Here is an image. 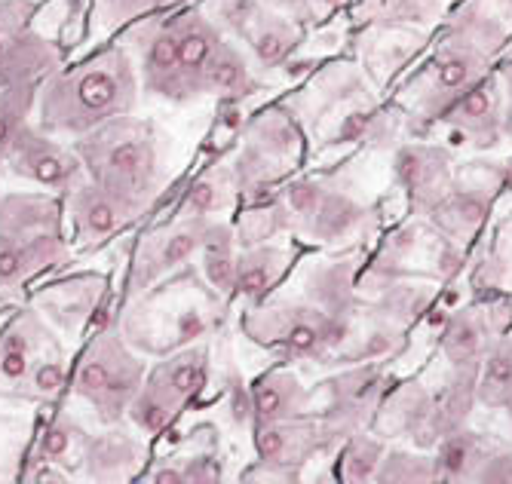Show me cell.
<instances>
[{
    "instance_id": "1",
    "label": "cell",
    "mask_w": 512,
    "mask_h": 484,
    "mask_svg": "<svg viewBox=\"0 0 512 484\" xmlns=\"http://www.w3.org/2000/svg\"><path fill=\"white\" fill-rule=\"evenodd\" d=\"M132 102L135 77L129 59L114 50L46 83L40 95V126L46 132L86 135L114 117H123Z\"/></svg>"
},
{
    "instance_id": "2",
    "label": "cell",
    "mask_w": 512,
    "mask_h": 484,
    "mask_svg": "<svg viewBox=\"0 0 512 484\" xmlns=\"http://www.w3.org/2000/svg\"><path fill=\"white\" fill-rule=\"evenodd\" d=\"M77 154L86 163L92 181L120 193L123 200L148 209L160 187V154L148 123L108 120L86 132L77 144Z\"/></svg>"
},
{
    "instance_id": "3",
    "label": "cell",
    "mask_w": 512,
    "mask_h": 484,
    "mask_svg": "<svg viewBox=\"0 0 512 484\" xmlns=\"http://www.w3.org/2000/svg\"><path fill=\"white\" fill-rule=\"evenodd\" d=\"M56 206L40 197H10L0 209V288H19L28 276L65 258Z\"/></svg>"
},
{
    "instance_id": "4",
    "label": "cell",
    "mask_w": 512,
    "mask_h": 484,
    "mask_svg": "<svg viewBox=\"0 0 512 484\" xmlns=\"http://www.w3.org/2000/svg\"><path fill=\"white\" fill-rule=\"evenodd\" d=\"M138 390H142V362L120 344L117 331H105L83 356L74 393L96 405L105 423H114L129 411Z\"/></svg>"
},
{
    "instance_id": "5",
    "label": "cell",
    "mask_w": 512,
    "mask_h": 484,
    "mask_svg": "<svg viewBox=\"0 0 512 484\" xmlns=\"http://www.w3.org/2000/svg\"><path fill=\"white\" fill-rule=\"evenodd\" d=\"M145 209L123 200L120 193L102 187L99 181H83L71 187V215L77 227V246H99L123 224L138 218Z\"/></svg>"
},
{
    "instance_id": "6",
    "label": "cell",
    "mask_w": 512,
    "mask_h": 484,
    "mask_svg": "<svg viewBox=\"0 0 512 484\" xmlns=\"http://www.w3.org/2000/svg\"><path fill=\"white\" fill-rule=\"evenodd\" d=\"M7 160L13 166V172L53 187V190H68L77 184V172H80V160L65 151L62 144L50 141L46 135L34 132V129H19V135L13 138Z\"/></svg>"
},
{
    "instance_id": "7",
    "label": "cell",
    "mask_w": 512,
    "mask_h": 484,
    "mask_svg": "<svg viewBox=\"0 0 512 484\" xmlns=\"http://www.w3.org/2000/svg\"><path fill=\"white\" fill-rule=\"evenodd\" d=\"M203 233H206V224L200 218H188L184 224H175L172 230L148 236L142 242V249H138V258L132 267V285L148 288L169 270L191 261V255L203 246Z\"/></svg>"
},
{
    "instance_id": "8",
    "label": "cell",
    "mask_w": 512,
    "mask_h": 484,
    "mask_svg": "<svg viewBox=\"0 0 512 484\" xmlns=\"http://www.w3.org/2000/svg\"><path fill=\"white\" fill-rule=\"evenodd\" d=\"M255 448L264 466L276 472H295L316 448V429L295 420H276V423H258L255 429Z\"/></svg>"
},
{
    "instance_id": "9",
    "label": "cell",
    "mask_w": 512,
    "mask_h": 484,
    "mask_svg": "<svg viewBox=\"0 0 512 484\" xmlns=\"http://www.w3.org/2000/svg\"><path fill=\"white\" fill-rule=\"evenodd\" d=\"M396 178L414 203L433 206L442 200V190L448 184V157L436 148H402L396 154Z\"/></svg>"
},
{
    "instance_id": "10",
    "label": "cell",
    "mask_w": 512,
    "mask_h": 484,
    "mask_svg": "<svg viewBox=\"0 0 512 484\" xmlns=\"http://www.w3.org/2000/svg\"><path fill=\"white\" fill-rule=\"evenodd\" d=\"M31 40L22 37V16L16 4H0V83L22 80L25 74L40 71L46 62H56L50 46H40L37 53L28 50Z\"/></svg>"
},
{
    "instance_id": "11",
    "label": "cell",
    "mask_w": 512,
    "mask_h": 484,
    "mask_svg": "<svg viewBox=\"0 0 512 484\" xmlns=\"http://www.w3.org/2000/svg\"><path fill=\"white\" fill-rule=\"evenodd\" d=\"M175 40H178V56H181V74L184 83H188L191 95L203 89V71L212 62L215 50H218V31L212 22H206L203 16H181L175 25Z\"/></svg>"
},
{
    "instance_id": "12",
    "label": "cell",
    "mask_w": 512,
    "mask_h": 484,
    "mask_svg": "<svg viewBox=\"0 0 512 484\" xmlns=\"http://www.w3.org/2000/svg\"><path fill=\"white\" fill-rule=\"evenodd\" d=\"M255 423L295 420L307 408V393L289 371H273L252 386Z\"/></svg>"
},
{
    "instance_id": "13",
    "label": "cell",
    "mask_w": 512,
    "mask_h": 484,
    "mask_svg": "<svg viewBox=\"0 0 512 484\" xmlns=\"http://www.w3.org/2000/svg\"><path fill=\"white\" fill-rule=\"evenodd\" d=\"M500 108H497V92L491 86H485L482 80L470 89H463L460 95H454V102L448 108V120L454 123V129L463 132V138H479L482 144L494 141V129H503V123H497Z\"/></svg>"
},
{
    "instance_id": "14",
    "label": "cell",
    "mask_w": 512,
    "mask_h": 484,
    "mask_svg": "<svg viewBox=\"0 0 512 484\" xmlns=\"http://www.w3.org/2000/svg\"><path fill=\"white\" fill-rule=\"evenodd\" d=\"M102 298V279H74L40 295V307L62 328H80Z\"/></svg>"
},
{
    "instance_id": "15",
    "label": "cell",
    "mask_w": 512,
    "mask_h": 484,
    "mask_svg": "<svg viewBox=\"0 0 512 484\" xmlns=\"http://www.w3.org/2000/svg\"><path fill=\"white\" fill-rule=\"evenodd\" d=\"M482 71H485V53L476 50L470 40H457L436 56L433 83H436V89H442L448 95H460L463 89L479 83Z\"/></svg>"
},
{
    "instance_id": "16",
    "label": "cell",
    "mask_w": 512,
    "mask_h": 484,
    "mask_svg": "<svg viewBox=\"0 0 512 484\" xmlns=\"http://www.w3.org/2000/svg\"><path fill=\"white\" fill-rule=\"evenodd\" d=\"M286 264H289V255L283 249L249 246V252L237 258V295L258 301L276 285V279L283 276Z\"/></svg>"
},
{
    "instance_id": "17",
    "label": "cell",
    "mask_w": 512,
    "mask_h": 484,
    "mask_svg": "<svg viewBox=\"0 0 512 484\" xmlns=\"http://www.w3.org/2000/svg\"><path fill=\"white\" fill-rule=\"evenodd\" d=\"M200 252H203L206 279L221 295H234L237 292V246H234V233H230V227L209 224L203 233Z\"/></svg>"
},
{
    "instance_id": "18",
    "label": "cell",
    "mask_w": 512,
    "mask_h": 484,
    "mask_svg": "<svg viewBox=\"0 0 512 484\" xmlns=\"http://www.w3.org/2000/svg\"><path fill=\"white\" fill-rule=\"evenodd\" d=\"M485 319L473 316V313H457L445 331H442V350H445V359L467 371L473 365H479L485 359Z\"/></svg>"
},
{
    "instance_id": "19",
    "label": "cell",
    "mask_w": 512,
    "mask_h": 484,
    "mask_svg": "<svg viewBox=\"0 0 512 484\" xmlns=\"http://www.w3.org/2000/svg\"><path fill=\"white\" fill-rule=\"evenodd\" d=\"M482 460H485V448L479 435L467 429H451L439 445L436 469L442 481H463V478L473 481Z\"/></svg>"
},
{
    "instance_id": "20",
    "label": "cell",
    "mask_w": 512,
    "mask_h": 484,
    "mask_svg": "<svg viewBox=\"0 0 512 484\" xmlns=\"http://www.w3.org/2000/svg\"><path fill=\"white\" fill-rule=\"evenodd\" d=\"M181 405H184V399L175 390H169L160 377H151L148 386L138 390V396L132 399L126 414L132 417V423L142 432H160L175 420Z\"/></svg>"
},
{
    "instance_id": "21",
    "label": "cell",
    "mask_w": 512,
    "mask_h": 484,
    "mask_svg": "<svg viewBox=\"0 0 512 484\" xmlns=\"http://www.w3.org/2000/svg\"><path fill=\"white\" fill-rule=\"evenodd\" d=\"M203 89L227 95V99H243V95H252L258 89V83L252 80L243 56L237 50H230V46L218 43L212 62L203 71Z\"/></svg>"
},
{
    "instance_id": "22",
    "label": "cell",
    "mask_w": 512,
    "mask_h": 484,
    "mask_svg": "<svg viewBox=\"0 0 512 484\" xmlns=\"http://www.w3.org/2000/svg\"><path fill=\"white\" fill-rule=\"evenodd\" d=\"M37 344H40V328L34 325L31 316H25L4 334V341H0V386L19 383L25 374H31V359L37 356Z\"/></svg>"
},
{
    "instance_id": "23",
    "label": "cell",
    "mask_w": 512,
    "mask_h": 484,
    "mask_svg": "<svg viewBox=\"0 0 512 484\" xmlns=\"http://www.w3.org/2000/svg\"><path fill=\"white\" fill-rule=\"evenodd\" d=\"M142 463V448L126 435H108L86 448V469L96 478H123Z\"/></svg>"
},
{
    "instance_id": "24",
    "label": "cell",
    "mask_w": 512,
    "mask_h": 484,
    "mask_svg": "<svg viewBox=\"0 0 512 484\" xmlns=\"http://www.w3.org/2000/svg\"><path fill=\"white\" fill-rule=\"evenodd\" d=\"M381 393V374L375 368H362V371H350L341 374L335 380V396H332V408L341 417H359L368 405L378 402Z\"/></svg>"
},
{
    "instance_id": "25",
    "label": "cell",
    "mask_w": 512,
    "mask_h": 484,
    "mask_svg": "<svg viewBox=\"0 0 512 484\" xmlns=\"http://www.w3.org/2000/svg\"><path fill=\"white\" fill-rule=\"evenodd\" d=\"M476 399L491 408H512V344L485 356L482 377L476 383Z\"/></svg>"
},
{
    "instance_id": "26",
    "label": "cell",
    "mask_w": 512,
    "mask_h": 484,
    "mask_svg": "<svg viewBox=\"0 0 512 484\" xmlns=\"http://www.w3.org/2000/svg\"><path fill=\"white\" fill-rule=\"evenodd\" d=\"M359 218H362V209L353 200L338 197V193H325V200L307 218V224L313 227V236L319 239H341L359 227Z\"/></svg>"
},
{
    "instance_id": "27",
    "label": "cell",
    "mask_w": 512,
    "mask_h": 484,
    "mask_svg": "<svg viewBox=\"0 0 512 484\" xmlns=\"http://www.w3.org/2000/svg\"><path fill=\"white\" fill-rule=\"evenodd\" d=\"M230 200H234V178L227 172H209L188 190L181 212L188 218H206L218 209H227Z\"/></svg>"
},
{
    "instance_id": "28",
    "label": "cell",
    "mask_w": 512,
    "mask_h": 484,
    "mask_svg": "<svg viewBox=\"0 0 512 484\" xmlns=\"http://www.w3.org/2000/svg\"><path fill=\"white\" fill-rule=\"evenodd\" d=\"M387 457L384 442L371 439V435H356L350 439V445L344 448V460H341V478L347 484H362V481H375L381 463Z\"/></svg>"
},
{
    "instance_id": "29",
    "label": "cell",
    "mask_w": 512,
    "mask_h": 484,
    "mask_svg": "<svg viewBox=\"0 0 512 484\" xmlns=\"http://www.w3.org/2000/svg\"><path fill=\"white\" fill-rule=\"evenodd\" d=\"M206 356L200 350H188V353H181L175 356L172 362H166L154 377H160L169 390H175L184 402H188L191 396H197L203 390V383H206Z\"/></svg>"
},
{
    "instance_id": "30",
    "label": "cell",
    "mask_w": 512,
    "mask_h": 484,
    "mask_svg": "<svg viewBox=\"0 0 512 484\" xmlns=\"http://www.w3.org/2000/svg\"><path fill=\"white\" fill-rule=\"evenodd\" d=\"M249 40H252L255 56H258L264 65H276V62L289 59V50H292V43H295V34H292V28H289L283 19L267 16V19H261V22L252 28Z\"/></svg>"
},
{
    "instance_id": "31",
    "label": "cell",
    "mask_w": 512,
    "mask_h": 484,
    "mask_svg": "<svg viewBox=\"0 0 512 484\" xmlns=\"http://www.w3.org/2000/svg\"><path fill=\"white\" fill-rule=\"evenodd\" d=\"M488 212V197L476 190H463L457 197L445 200V209H436V221H442L445 230L463 233V230H476Z\"/></svg>"
},
{
    "instance_id": "32",
    "label": "cell",
    "mask_w": 512,
    "mask_h": 484,
    "mask_svg": "<svg viewBox=\"0 0 512 484\" xmlns=\"http://www.w3.org/2000/svg\"><path fill=\"white\" fill-rule=\"evenodd\" d=\"M375 481H439L436 460L414 457L411 451H393L384 457Z\"/></svg>"
},
{
    "instance_id": "33",
    "label": "cell",
    "mask_w": 512,
    "mask_h": 484,
    "mask_svg": "<svg viewBox=\"0 0 512 484\" xmlns=\"http://www.w3.org/2000/svg\"><path fill=\"white\" fill-rule=\"evenodd\" d=\"M279 227H283V218L276 212V200H264V203H252L249 215L240 224V242L243 246H261L267 236H273Z\"/></svg>"
},
{
    "instance_id": "34",
    "label": "cell",
    "mask_w": 512,
    "mask_h": 484,
    "mask_svg": "<svg viewBox=\"0 0 512 484\" xmlns=\"http://www.w3.org/2000/svg\"><path fill=\"white\" fill-rule=\"evenodd\" d=\"M25 111H28V95L22 89L0 95V160L7 157L13 138L19 135L25 123Z\"/></svg>"
},
{
    "instance_id": "35",
    "label": "cell",
    "mask_w": 512,
    "mask_h": 484,
    "mask_svg": "<svg viewBox=\"0 0 512 484\" xmlns=\"http://www.w3.org/2000/svg\"><path fill=\"white\" fill-rule=\"evenodd\" d=\"M74 426L68 423H50L40 432V442H37V454L50 463H62L68 460L71 448H74Z\"/></svg>"
},
{
    "instance_id": "36",
    "label": "cell",
    "mask_w": 512,
    "mask_h": 484,
    "mask_svg": "<svg viewBox=\"0 0 512 484\" xmlns=\"http://www.w3.org/2000/svg\"><path fill=\"white\" fill-rule=\"evenodd\" d=\"M325 193H329V190H325L322 184H316V181H298L286 193V206H289L292 215H298L301 221H307L319 209V203L325 200Z\"/></svg>"
},
{
    "instance_id": "37",
    "label": "cell",
    "mask_w": 512,
    "mask_h": 484,
    "mask_svg": "<svg viewBox=\"0 0 512 484\" xmlns=\"http://www.w3.org/2000/svg\"><path fill=\"white\" fill-rule=\"evenodd\" d=\"M430 301V292L427 288H399V292H390L387 295V313H393L396 319H417Z\"/></svg>"
},
{
    "instance_id": "38",
    "label": "cell",
    "mask_w": 512,
    "mask_h": 484,
    "mask_svg": "<svg viewBox=\"0 0 512 484\" xmlns=\"http://www.w3.org/2000/svg\"><path fill=\"white\" fill-rule=\"evenodd\" d=\"M68 374H65V365L59 359H50V362H40L34 371H31V390L37 396H56L62 393Z\"/></svg>"
},
{
    "instance_id": "39",
    "label": "cell",
    "mask_w": 512,
    "mask_h": 484,
    "mask_svg": "<svg viewBox=\"0 0 512 484\" xmlns=\"http://www.w3.org/2000/svg\"><path fill=\"white\" fill-rule=\"evenodd\" d=\"M390 16L399 22H414V25H430L436 10H439V0H390Z\"/></svg>"
},
{
    "instance_id": "40",
    "label": "cell",
    "mask_w": 512,
    "mask_h": 484,
    "mask_svg": "<svg viewBox=\"0 0 512 484\" xmlns=\"http://www.w3.org/2000/svg\"><path fill=\"white\" fill-rule=\"evenodd\" d=\"M473 481H512V451L503 448V451L485 454Z\"/></svg>"
},
{
    "instance_id": "41",
    "label": "cell",
    "mask_w": 512,
    "mask_h": 484,
    "mask_svg": "<svg viewBox=\"0 0 512 484\" xmlns=\"http://www.w3.org/2000/svg\"><path fill=\"white\" fill-rule=\"evenodd\" d=\"M371 129H375V120H371V114H368V111H353V114H347V117L341 120V126H338V141H341V144L362 141V138H368Z\"/></svg>"
},
{
    "instance_id": "42",
    "label": "cell",
    "mask_w": 512,
    "mask_h": 484,
    "mask_svg": "<svg viewBox=\"0 0 512 484\" xmlns=\"http://www.w3.org/2000/svg\"><path fill=\"white\" fill-rule=\"evenodd\" d=\"M178 469H181L184 481H218V478H221L218 463H215L212 457H206V454H200V457L188 460V463L178 466Z\"/></svg>"
},
{
    "instance_id": "43",
    "label": "cell",
    "mask_w": 512,
    "mask_h": 484,
    "mask_svg": "<svg viewBox=\"0 0 512 484\" xmlns=\"http://www.w3.org/2000/svg\"><path fill=\"white\" fill-rule=\"evenodd\" d=\"M206 334V319L200 310H188L181 319H178V334H175V341L178 344H194L197 337Z\"/></svg>"
},
{
    "instance_id": "44",
    "label": "cell",
    "mask_w": 512,
    "mask_h": 484,
    "mask_svg": "<svg viewBox=\"0 0 512 484\" xmlns=\"http://www.w3.org/2000/svg\"><path fill=\"white\" fill-rule=\"evenodd\" d=\"M157 4H163V0H105V7L114 10V19H123L129 13H138L145 7H157Z\"/></svg>"
},
{
    "instance_id": "45",
    "label": "cell",
    "mask_w": 512,
    "mask_h": 484,
    "mask_svg": "<svg viewBox=\"0 0 512 484\" xmlns=\"http://www.w3.org/2000/svg\"><path fill=\"white\" fill-rule=\"evenodd\" d=\"M25 478H28V481H68L65 475H56V469L50 466V460H43L40 454H37V460H31Z\"/></svg>"
},
{
    "instance_id": "46",
    "label": "cell",
    "mask_w": 512,
    "mask_h": 484,
    "mask_svg": "<svg viewBox=\"0 0 512 484\" xmlns=\"http://www.w3.org/2000/svg\"><path fill=\"white\" fill-rule=\"evenodd\" d=\"M503 86H506V95H509V102H512V62L503 71Z\"/></svg>"
},
{
    "instance_id": "47",
    "label": "cell",
    "mask_w": 512,
    "mask_h": 484,
    "mask_svg": "<svg viewBox=\"0 0 512 484\" xmlns=\"http://www.w3.org/2000/svg\"><path fill=\"white\" fill-rule=\"evenodd\" d=\"M503 132H506V138L512 141V105H509V111H506V117H503Z\"/></svg>"
}]
</instances>
